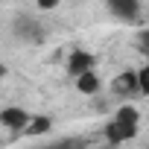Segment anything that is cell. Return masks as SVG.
<instances>
[{"mask_svg":"<svg viewBox=\"0 0 149 149\" xmlns=\"http://www.w3.org/2000/svg\"><path fill=\"white\" fill-rule=\"evenodd\" d=\"M114 120H120V123H126V126H140V111L134 108V105H120L117 108V114H114Z\"/></svg>","mask_w":149,"mask_h":149,"instance_id":"obj_7","label":"cell"},{"mask_svg":"<svg viewBox=\"0 0 149 149\" xmlns=\"http://www.w3.org/2000/svg\"><path fill=\"white\" fill-rule=\"evenodd\" d=\"M58 0H38V9H56Z\"/></svg>","mask_w":149,"mask_h":149,"instance_id":"obj_11","label":"cell"},{"mask_svg":"<svg viewBox=\"0 0 149 149\" xmlns=\"http://www.w3.org/2000/svg\"><path fill=\"white\" fill-rule=\"evenodd\" d=\"M111 88L120 97H132V94H140V79H137V73L126 70V73H120V76L111 82Z\"/></svg>","mask_w":149,"mask_h":149,"instance_id":"obj_2","label":"cell"},{"mask_svg":"<svg viewBox=\"0 0 149 149\" xmlns=\"http://www.w3.org/2000/svg\"><path fill=\"white\" fill-rule=\"evenodd\" d=\"M134 134H137V129H134V126H126V123H120V120H111V123L105 126L108 143H126V140H132Z\"/></svg>","mask_w":149,"mask_h":149,"instance_id":"obj_3","label":"cell"},{"mask_svg":"<svg viewBox=\"0 0 149 149\" xmlns=\"http://www.w3.org/2000/svg\"><path fill=\"white\" fill-rule=\"evenodd\" d=\"M108 9H111L114 18L132 24V21L137 18V0H108Z\"/></svg>","mask_w":149,"mask_h":149,"instance_id":"obj_4","label":"cell"},{"mask_svg":"<svg viewBox=\"0 0 149 149\" xmlns=\"http://www.w3.org/2000/svg\"><path fill=\"white\" fill-rule=\"evenodd\" d=\"M0 123H3L6 129H12V132H26V129H29V123H32V117H29L24 108L9 105V108L0 111Z\"/></svg>","mask_w":149,"mask_h":149,"instance_id":"obj_1","label":"cell"},{"mask_svg":"<svg viewBox=\"0 0 149 149\" xmlns=\"http://www.w3.org/2000/svg\"><path fill=\"white\" fill-rule=\"evenodd\" d=\"M143 41H146V44H149V29H146V32H143Z\"/></svg>","mask_w":149,"mask_h":149,"instance_id":"obj_12","label":"cell"},{"mask_svg":"<svg viewBox=\"0 0 149 149\" xmlns=\"http://www.w3.org/2000/svg\"><path fill=\"white\" fill-rule=\"evenodd\" d=\"M76 91H79V94H88V97H94V94L100 91V76L94 73V67L76 76Z\"/></svg>","mask_w":149,"mask_h":149,"instance_id":"obj_6","label":"cell"},{"mask_svg":"<svg viewBox=\"0 0 149 149\" xmlns=\"http://www.w3.org/2000/svg\"><path fill=\"white\" fill-rule=\"evenodd\" d=\"M15 32H18V38H32V41H38V26H35L29 18H18V21H15Z\"/></svg>","mask_w":149,"mask_h":149,"instance_id":"obj_8","label":"cell"},{"mask_svg":"<svg viewBox=\"0 0 149 149\" xmlns=\"http://www.w3.org/2000/svg\"><path fill=\"white\" fill-rule=\"evenodd\" d=\"M50 117H32V123H29V134H44V132H50Z\"/></svg>","mask_w":149,"mask_h":149,"instance_id":"obj_9","label":"cell"},{"mask_svg":"<svg viewBox=\"0 0 149 149\" xmlns=\"http://www.w3.org/2000/svg\"><path fill=\"white\" fill-rule=\"evenodd\" d=\"M91 67H94V56L91 53H85V50L70 53V58H67V73H70V76H79V73H85Z\"/></svg>","mask_w":149,"mask_h":149,"instance_id":"obj_5","label":"cell"},{"mask_svg":"<svg viewBox=\"0 0 149 149\" xmlns=\"http://www.w3.org/2000/svg\"><path fill=\"white\" fill-rule=\"evenodd\" d=\"M137 79H140V94H146V97H149V64L137 70Z\"/></svg>","mask_w":149,"mask_h":149,"instance_id":"obj_10","label":"cell"}]
</instances>
